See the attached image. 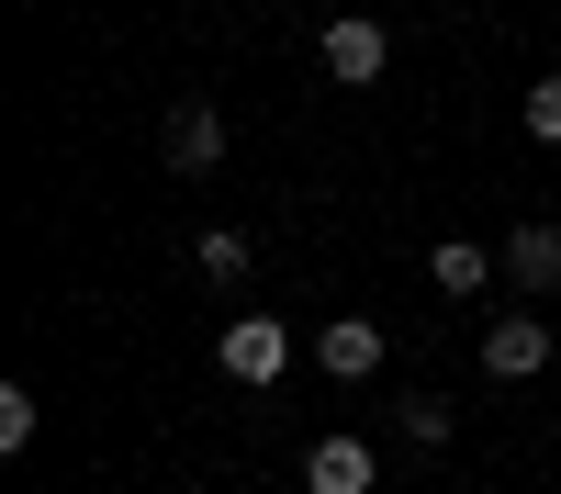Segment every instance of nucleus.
<instances>
[{
	"label": "nucleus",
	"instance_id": "6e6552de",
	"mask_svg": "<svg viewBox=\"0 0 561 494\" xmlns=\"http://www.w3.org/2000/svg\"><path fill=\"white\" fill-rule=\"evenodd\" d=\"M494 269H505V259H483L472 237H449V248L427 259V282H438V292H483V282H494Z\"/></svg>",
	"mask_w": 561,
	"mask_h": 494
},
{
	"label": "nucleus",
	"instance_id": "20e7f679",
	"mask_svg": "<svg viewBox=\"0 0 561 494\" xmlns=\"http://www.w3.org/2000/svg\"><path fill=\"white\" fill-rule=\"evenodd\" d=\"M370 483H382V461L359 438H314L304 449V494H370Z\"/></svg>",
	"mask_w": 561,
	"mask_h": 494
},
{
	"label": "nucleus",
	"instance_id": "f8f14e48",
	"mask_svg": "<svg viewBox=\"0 0 561 494\" xmlns=\"http://www.w3.org/2000/svg\"><path fill=\"white\" fill-rule=\"evenodd\" d=\"M528 135H539V147H561V79L528 90Z\"/></svg>",
	"mask_w": 561,
	"mask_h": 494
},
{
	"label": "nucleus",
	"instance_id": "423d86ee",
	"mask_svg": "<svg viewBox=\"0 0 561 494\" xmlns=\"http://www.w3.org/2000/svg\"><path fill=\"white\" fill-rule=\"evenodd\" d=\"M382 57H393V45H382V23H325V79H382Z\"/></svg>",
	"mask_w": 561,
	"mask_h": 494
},
{
	"label": "nucleus",
	"instance_id": "f257e3e1",
	"mask_svg": "<svg viewBox=\"0 0 561 494\" xmlns=\"http://www.w3.org/2000/svg\"><path fill=\"white\" fill-rule=\"evenodd\" d=\"M214 359H225V371H237L248 393H270L280 371H293V326H280V314H237V326L214 337Z\"/></svg>",
	"mask_w": 561,
	"mask_h": 494
},
{
	"label": "nucleus",
	"instance_id": "1a4fd4ad",
	"mask_svg": "<svg viewBox=\"0 0 561 494\" xmlns=\"http://www.w3.org/2000/svg\"><path fill=\"white\" fill-rule=\"evenodd\" d=\"M203 282H248V237H237V225L203 237Z\"/></svg>",
	"mask_w": 561,
	"mask_h": 494
},
{
	"label": "nucleus",
	"instance_id": "f03ea898",
	"mask_svg": "<svg viewBox=\"0 0 561 494\" xmlns=\"http://www.w3.org/2000/svg\"><path fill=\"white\" fill-rule=\"evenodd\" d=\"M483 371H494V382L550 371V326H539V314H494V326H483Z\"/></svg>",
	"mask_w": 561,
	"mask_h": 494
},
{
	"label": "nucleus",
	"instance_id": "39448f33",
	"mask_svg": "<svg viewBox=\"0 0 561 494\" xmlns=\"http://www.w3.org/2000/svg\"><path fill=\"white\" fill-rule=\"evenodd\" d=\"M214 158H225V113H214V102H169V169L203 180Z\"/></svg>",
	"mask_w": 561,
	"mask_h": 494
},
{
	"label": "nucleus",
	"instance_id": "ddd939ff",
	"mask_svg": "<svg viewBox=\"0 0 561 494\" xmlns=\"http://www.w3.org/2000/svg\"><path fill=\"white\" fill-rule=\"evenodd\" d=\"M180 494H203V483H180Z\"/></svg>",
	"mask_w": 561,
	"mask_h": 494
},
{
	"label": "nucleus",
	"instance_id": "9d476101",
	"mask_svg": "<svg viewBox=\"0 0 561 494\" xmlns=\"http://www.w3.org/2000/svg\"><path fill=\"white\" fill-rule=\"evenodd\" d=\"M393 416H404V438H415V449H438V438H449V404H438V393H404Z\"/></svg>",
	"mask_w": 561,
	"mask_h": 494
},
{
	"label": "nucleus",
	"instance_id": "7ed1b4c3",
	"mask_svg": "<svg viewBox=\"0 0 561 494\" xmlns=\"http://www.w3.org/2000/svg\"><path fill=\"white\" fill-rule=\"evenodd\" d=\"M314 359H325V382H370L382 371V326H370V314H325Z\"/></svg>",
	"mask_w": 561,
	"mask_h": 494
},
{
	"label": "nucleus",
	"instance_id": "9b49d317",
	"mask_svg": "<svg viewBox=\"0 0 561 494\" xmlns=\"http://www.w3.org/2000/svg\"><path fill=\"white\" fill-rule=\"evenodd\" d=\"M23 438H34V393L0 382V449H23Z\"/></svg>",
	"mask_w": 561,
	"mask_h": 494
},
{
	"label": "nucleus",
	"instance_id": "0eeeda50",
	"mask_svg": "<svg viewBox=\"0 0 561 494\" xmlns=\"http://www.w3.org/2000/svg\"><path fill=\"white\" fill-rule=\"evenodd\" d=\"M505 282H517V292L561 282V225H517V237H505Z\"/></svg>",
	"mask_w": 561,
	"mask_h": 494
}]
</instances>
